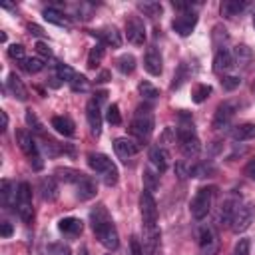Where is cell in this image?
Here are the masks:
<instances>
[{
	"instance_id": "obj_1",
	"label": "cell",
	"mask_w": 255,
	"mask_h": 255,
	"mask_svg": "<svg viewBox=\"0 0 255 255\" xmlns=\"http://www.w3.org/2000/svg\"><path fill=\"white\" fill-rule=\"evenodd\" d=\"M90 223H92V231L94 235L100 239V243L106 249H118L120 245V237H118V229L106 209V205H96L90 213Z\"/></svg>"
},
{
	"instance_id": "obj_2",
	"label": "cell",
	"mask_w": 255,
	"mask_h": 255,
	"mask_svg": "<svg viewBox=\"0 0 255 255\" xmlns=\"http://www.w3.org/2000/svg\"><path fill=\"white\" fill-rule=\"evenodd\" d=\"M181 124L177 128V143H179V151L183 153V157L193 159L199 155L201 151V141L193 129V122L187 120V116H181Z\"/></svg>"
},
{
	"instance_id": "obj_3",
	"label": "cell",
	"mask_w": 255,
	"mask_h": 255,
	"mask_svg": "<svg viewBox=\"0 0 255 255\" xmlns=\"http://www.w3.org/2000/svg\"><path fill=\"white\" fill-rule=\"evenodd\" d=\"M88 165L104 179L106 185L112 187L118 183V167L106 153H88Z\"/></svg>"
},
{
	"instance_id": "obj_4",
	"label": "cell",
	"mask_w": 255,
	"mask_h": 255,
	"mask_svg": "<svg viewBox=\"0 0 255 255\" xmlns=\"http://www.w3.org/2000/svg\"><path fill=\"white\" fill-rule=\"evenodd\" d=\"M129 131L137 137V141H147L153 133V114H151V108L149 106H139L135 110V116L131 120V126H129Z\"/></svg>"
},
{
	"instance_id": "obj_5",
	"label": "cell",
	"mask_w": 255,
	"mask_h": 255,
	"mask_svg": "<svg viewBox=\"0 0 255 255\" xmlns=\"http://www.w3.org/2000/svg\"><path fill=\"white\" fill-rule=\"evenodd\" d=\"M16 141H18V147H20V149L24 151V155L28 157V163L32 165V169L40 171V169L44 167V161H42L38 143L34 141L32 133L26 131V129H18V131H16Z\"/></svg>"
},
{
	"instance_id": "obj_6",
	"label": "cell",
	"mask_w": 255,
	"mask_h": 255,
	"mask_svg": "<svg viewBox=\"0 0 255 255\" xmlns=\"http://www.w3.org/2000/svg\"><path fill=\"white\" fill-rule=\"evenodd\" d=\"M213 197H215V187H199L189 203V211L193 215V219L201 221L203 217H207V213L211 211L213 205Z\"/></svg>"
},
{
	"instance_id": "obj_7",
	"label": "cell",
	"mask_w": 255,
	"mask_h": 255,
	"mask_svg": "<svg viewBox=\"0 0 255 255\" xmlns=\"http://www.w3.org/2000/svg\"><path fill=\"white\" fill-rule=\"evenodd\" d=\"M16 211L24 223H32V219H34L32 189H30V183H26V181H22L16 189Z\"/></svg>"
},
{
	"instance_id": "obj_8",
	"label": "cell",
	"mask_w": 255,
	"mask_h": 255,
	"mask_svg": "<svg viewBox=\"0 0 255 255\" xmlns=\"http://www.w3.org/2000/svg\"><path fill=\"white\" fill-rule=\"evenodd\" d=\"M253 217H255V203L253 201H241L235 215H233V221H231L233 233H243L245 229H249L253 223Z\"/></svg>"
},
{
	"instance_id": "obj_9",
	"label": "cell",
	"mask_w": 255,
	"mask_h": 255,
	"mask_svg": "<svg viewBox=\"0 0 255 255\" xmlns=\"http://www.w3.org/2000/svg\"><path fill=\"white\" fill-rule=\"evenodd\" d=\"M139 211H141V227H153L157 225V203L151 195V191L143 189L139 195Z\"/></svg>"
},
{
	"instance_id": "obj_10",
	"label": "cell",
	"mask_w": 255,
	"mask_h": 255,
	"mask_svg": "<svg viewBox=\"0 0 255 255\" xmlns=\"http://www.w3.org/2000/svg\"><path fill=\"white\" fill-rule=\"evenodd\" d=\"M197 245H199V253L201 255H215L219 249V239L217 233L211 225H203L197 231Z\"/></svg>"
},
{
	"instance_id": "obj_11",
	"label": "cell",
	"mask_w": 255,
	"mask_h": 255,
	"mask_svg": "<svg viewBox=\"0 0 255 255\" xmlns=\"http://www.w3.org/2000/svg\"><path fill=\"white\" fill-rule=\"evenodd\" d=\"M237 108H239V106H237V102H233V100H225L223 104H219L217 110H215V114H213V128H215V129L227 128L229 122L233 120Z\"/></svg>"
},
{
	"instance_id": "obj_12",
	"label": "cell",
	"mask_w": 255,
	"mask_h": 255,
	"mask_svg": "<svg viewBox=\"0 0 255 255\" xmlns=\"http://www.w3.org/2000/svg\"><path fill=\"white\" fill-rule=\"evenodd\" d=\"M195 26H197V14H195L193 10H187V12L177 14V16L173 18V22H171L173 32H177V34L183 36V38L189 36Z\"/></svg>"
},
{
	"instance_id": "obj_13",
	"label": "cell",
	"mask_w": 255,
	"mask_h": 255,
	"mask_svg": "<svg viewBox=\"0 0 255 255\" xmlns=\"http://www.w3.org/2000/svg\"><path fill=\"white\" fill-rule=\"evenodd\" d=\"M126 38L135 46H141L145 42V26L139 16H129L126 20Z\"/></svg>"
},
{
	"instance_id": "obj_14",
	"label": "cell",
	"mask_w": 255,
	"mask_h": 255,
	"mask_svg": "<svg viewBox=\"0 0 255 255\" xmlns=\"http://www.w3.org/2000/svg\"><path fill=\"white\" fill-rule=\"evenodd\" d=\"M106 94H100V98H92L86 106V118H88V124H90V129L94 135H100L102 131V112H100V100L104 98Z\"/></svg>"
},
{
	"instance_id": "obj_15",
	"label": "cell",
	"mask_w": 255,
	"mask_h": 255,
	"mask_svg": "<svg viewBox=\"0 0 255 255\" xmlns=\"http://www.w3.org/2000/svg\"><path fill=\"white\" fill-rule=\"evenodd\" d=\"M141 149V145H139V141H135V139H129V137H116L114 139V151H116V155L120 157V159H124V161H128L131 155H135L137 151Z\"/></svg>"
},
{
	"instance_id": "obj_16",
	"label": "cell",
	"mask_w": 255,
	"mask_h": 255,
	"mask_svg": "<svg viewBox=\"0 0 255 255\" xmlns=\"http://www.w3.org/2000/svg\"><path fill=\"white\" fill-rule=\"evenodd\" d=\"M169 151L163 145H155L149 149V163L157 173H163L169 167Z\"/></svg>"
},
{
	"instance_id": "obj_17",
	"label": "cell",
	"mask_w": 255,
	"mask_h": 255,
	"mask_svg": "<svg viewBox=\"0 0 255 255\" xmlns=\"http://www.w3.org/2000/svg\"><path fill=\"white\" fill-rule=\"evenodd\" d=\"M233 66H235V62H233L231 50H227V48L215 50V56H213V70H215L217 74H225V72H229Z\"/></svg>"
},
{
	"instance_id": "obj_18",
	"label": "cell",
	"mask_w": 255,
	"mask_h": 255,
	"mask_svg": "<svg viewBox=\"0 0 255 255\" xmlns=\"http://www.w3.org/2000/svg\"><path fill=\"white\" fill-rule=\"evenodd\" d=\"M143 229V247L149 255H157L159 251V239H161V233H159V227L153 225V227H141Z\"/></svg>"
},
{
	"instance_id": "obj_19",
	"label": "cell",
	"mask_w": 255,
	"mask_h": 255,
	"mask_svg": "<svg viewBox=\"0 0 255 255\" xmlns=\"http://www.w3.org/2000/svg\"><path fill=\"white\" fill-rule=\"evenodd\" d=\"M239 203H241V199H239L237 195L227 197V199L221 203V209H219V223H223V225H231L233 215H235Z\"/></svg>"
},
{
	"instance_id": "obj_20",
	"label": "cell",
	"mask_w": 255,
	"mask_h": 255,
	"mask_svg": "<svg viewBox=\"0 0 255 255\" xmlns=\"http://www.w3.org/2000/svg\"><path fill=\"white\" fill-rule=\"evenodd\" d=\"M143 68L151 74V76H159L161 70H163V60H161V54L155 50V48H149L143 56Z\"/></svg>"
},
{
	"instance_id": "obj_21",
	"label": "cell",
	"mask_w": 255,
	"mask_h": 255,
	"mask_svg": "<svg viewBox=\"0 0 255 255\" xmlns=\"http://www.w3.org/2000/svg\"><path fill=\"white\" fill-rule=\"evenodd\" d=\"M94 36H98L104 46H112V48H120L122 46V34L118 32L116 26H106V28L94 32Z\"/></svg>"
},
{
	"instance_id": "obj_22",
	"label": "cell",
	"mask_w": 255,
	"mask_h": 255,
	"mask_svg": "<svg viewBox=\"0 0 255 255\" xmlns=\"http://www.w3.org/2000/svg\"><path fill=\"white\" fill-rule=\"evenodd\" d=\"M58 229H60V233H64L68 237H78L84 229V223L78 217H62L58 221Z\"/></svg>"
},
{
	"instance_id": "obj_23",
	"label": "cell",
	"mask_w": 255,
	"mask_h": 255,
	"mask_svg": "<svg viewBox=\"0 0 255 255\" xmlns=\"http://www.w3.org/2000/svg\"><path fill=\"white\" fill-rule=\"evenodd\" d=\"M50 124H52V128H54L58 133H62L64 137H74V135H76V126H74V122H72L68 116H54Z\"/></svg>"
},
{
	"instance_id": "obj_24",
	"label": "cell",
	"mask_w": 255,
	"mask_h": 255,
	"mask_svg": "<svg viewBox=\"0 0 255 255\" xmlns=\"http://www.w3.org/2000/svg\"><path fill=\"white\" fill-rule=\"evenodd\" d=\"M96 193H98V185H96V181H94L90 175H86V177L76 185V197L82 199V201H88V199L96 197Z\"/></svg>"
},
{
	"instance_id": "obj_25",
	"label": "cell",
	"mask_w": 255,
	"mask_h": 255,
	"mask_svg": "<svg viewBox=\"0 0 255 255\" xmlns=\"http://www.w3.org/2000/svg\"><path fill=\"white\" fill-rule=\"evenodd\" d=\"M8 90H10V94L16 100H20V102H26L28 100V90H26V86L22 84V80L14 72L8 74Z\"/></svg>"
},
{
	"instance_id": "obj_26",
	"label": "cell",
	"mask_w": 255,
	"mask_h": 255,
	"mask_svg": "<svg viewBox=\"0 0 255 255\" xmlns=\"http://www.w3.org/2000/svg\"><path fill=\"white\" fill-rule=\"evenodd\" d=\"M231 137H233L235 141H249V139H255V124L245 122V124L235 126L233 131H231Z\"/></svg>"
},
{
	"instance_id": "obj_27",
	"label": "cell",
	"mask_w": 255,
	"mask_h": 255,
	"mask_svg": "<svg viewBox=\"0 0 255 255\" xmlns=\"http://www.w3.org/2000/svg\"><path fill=\"white\" fill-rule=\"evenodd\" d=\"M54 173H56L64 183H72L74 187L86 177V173H82V171H78V169H74V167H58Z\"/></svg>"
},
{
	"instance_id": "obj_28",
	"label": "cell",
	"mask_w": 255,
	"mask_h": 255,
	"mask_svg": "<svg viewBox=\"0 0 255 255\" xmlns=\"http://www.w3.org/2000/svg\"><path fill=\"white\" fill-rule=\"evenodd\" d=\"M245 8H247V2H239V0H225V2H221V6H219L221 16H225V18H235V16H239Z\"/></svg>"
},
{
	"instance_id": "obj_29",
	"label": "cell",
	"mask_w": 255,
	"mask_h": 255,
	"mask_svg": "<svg viewBox=\"0 0 255 255\" xmlns=\"http://www.w3.org/2000/svg\"><path fill=\"white\" fill-rule=\"evenodd\" d=\"M231 54H233V62H235V66H249L251 60H253V52H251V48L245 46V44L235 46V48L231 50Z\"/></svg>"
},
{
	"instance_id": "obj_30",
	"label": "cell",
	"mask_w": 255,
	"mask_h": 255,
	"mask_svg": "<svg viewBox=\"0 0 255 255\" xmlns=\"http://www.w3.org/2000/svg\"><path fill=\"white\" fill-rule=\"evenodd\" d=\"M40 193L44 201H54L58 197V185L54 177H42L40 179Z\"/></svg>"
},
{
	"instance_id": "obj_31",
	"label": "cell",
	"mask_w": 255,
	"mask_h": 255,
	"mask_svg": "<svg viewBox=\"0 0 255 255\" xmlns=\"http://www.w3.org/2000/svg\"><path fill=\"white\" fill-rule=\"evenodd\" d=\"M44 18H46L50 24H56V26H66V28H70V18H68L64 12L56 10V8H46V10H44Z\"/></svg>"
},
{
	"instance_id": "obj_32",
	"label": "cell",
	"mask_w": 255,
	"mask_h": 255,
	"mask_svg": "<svg viewBox=\"0 0 255 255\" xmlns=\"http://www.w3.org/2000/svg\"><path fill=\"white\" fill-rule=\"evenodd\" d=\"M0 195H2V205H4V207L16 205V189L12 187V181H8V179L2 181V185H0Z\"/></svg>"
},
{
	"instance_id": "obj_33",
	"label": "cell",
	"mask_w": 255,
	"mask_h": 255,
	"mask_svg": "<svg viewBox=\"0 0 255 255\" xmlns=\"http://www.w3.org/2000/svg\"><path fill=\"white\" fill-rule=\"evenodd\" d=\"M102 58H104V44H96V46H92L90 52H88V60H86L88 68H90V70H96V68L100 66Z\"/></svg>"
},
{
	"instance_id": "obj_34",
	"label": "cell",
	"mask_w": 255,
	"mask_h": 255,
	"mask_svg": "<svg viewBox=\"0 0 255 255\" xmlns=\"http://www.w3.org/2000/svg\"><path fill=\"white\" fill-rule=\"evenodd\" d=\"M116 64H118V70L122 72V74H131L133 70H135V56L133 54H122L118 60H116Z\"/></svg>"
},
{
	"instance_id": "obj_35",
	"label": "cell",
	"mask_w": 255,
	"mask_h": 255,
	"mask_svg": "<svg viewBox=\"0 0 255 255\" xmlns=\"http://www.w3.org/2000/svg\"><path fill=\"white\" fill-rule=\"evenodd\" d=\"M42 149H44V153H46L48 157H58V155L64 151V147H62L58 141H54V139H50V137H46V135H42Z\"/></svg>"
},
{
	"instance_id": "obj_36",
	"label": "cell",
	"mask_w": 255,
	"mask_h": 255,
	"mask_svg": "<svg viewBox=\"0 0 255 255\" xmlns=\"http://www.w3.org/2000/svg\"><path fill=\"white\" fill-rule=\"evenodd\" d=\"M209 94H211V86L209 84H195L193 90H191V100L195 104H201V102H205L209 98Z\"/></svg>"
},
{
	"instance_id": "obj_37",
	"label": "cell",
	"mask_w": 255,
	"mask_h": 255,
	"mask_svg": "<svg viewBox=\"0 0 255 255\" xmlns=\"http://www.w3.org/2000/svg\"><path fill=\"white\" fill-rule=\"evenodd\" d=\"M20 66H22L28 74H38V72L44 68V60L38 58V56H34V58H24Z\"/></svg>"
},
{
	"instance_id": "obj_38",
	"label": "cell",
	"mask_w": 255,
	"mask_h": 255,
	"mask_svg": "<svg viewBox=\"0 0 255 255\" xmlns=\"http://www.w3.org/2000/svg\"><path fill=\"white\" fill-rule=\"evenodd\" d=\"M227 40H229V36H227V30L223 28V26H215L213 28V46L217 48V50H223L225 48V44H227Z\"/></svg>"
},
{
	"instance_id": "obj_39",
	"label": "cell",
	"mask_w": 255,
	"mask_h": 255,
	"mask_svg": "<svg viewBox=\"0 0 255 255\" xmlns=\"http://www.w3.org/2000/svg\"><path fill=\"white\" fill-rule=\"evenodd\" d=\"M143 183H145V189H147V191L157 189V185H159V173H157L155 169L147 167V169L143 171Z\"/></svg>"
},
{
	"instance_id": "obj_40",
	"label": "cell",
	"mask_w": 255,
	"mask_h": 255,
	"mask_svg": "<svg viewBox=\"0 0 255 255\" xmlns=\"http://www.w3.org/2000/svg\"><path fill=\"white\" fill-rule=\"evenodd\" d=\"M137 90H139L141 98H145V100H155V98H159V90H157L153 84H149V82H139Z\"/></svg>"
},
{
	"instance_id": "obj_41",
	"label": "cell",
	"mask_w": 255,
	"mask_h": 255,
	"mask_svg": "<svg viewBox=\"0 0 255 255\" xmlns=\"http://www.w3.org/2000/svg\"><path fill=\"white\" fill-rule=\"evenodd\" d=\"M76 74H78V72L72 70L68 64H58V66H56V76H58L62 82H66V84H70V82L74 80Z\"/></svg>"
},
{
	"instance_id": "obj_42",
	"label": "cell",
	"mask_w": 255,
	"mask_h": 255,
	"mask_svg": "<svg viewBox=\"0 0 255 255\" xmlns=\"http://www.w3.org/2000/svg\"><path fill=\"white\" fill-rule=\"evenodd\" d=\"M26 124H28V128L32 129V131H36V133H40V135H44V128H42V122L38 120V116L32 112V110H26Z\"/></svg>"
},
{
	"instance_id": "obj_43",
	"label": "cell",
	"mask_w": 255,
	"mask_h": 255,
	"mask_svg": "<svg viewBox=\"0 0 255 255\" xmlns=\"http://www.w3.org/2000/svg\"><path fill=\"white\" fill-rule=\"evenodd\" d=\"M213 173V167L209 163H195V165H189V177H205Z\"/></svg>"
},
{
	"instance_id": "obj_44",
	"label": "cell",
	"mask_w": 255,
	"mask_h": 255,
	"mask_svg": "<svg viewBox=\"0 0 255 255\" xmlns=\"http://www.w3.org/2000/svg\"><path fill=\"white\" fill-rule=\"evenodd\" d=\"M137 8H139L141 12H145L147 16H151V18H155V16L161 14V4H159V2H139Z\"/></svg>"
},
{
	"instance_id": "obj_45",
	"label": "cell",
	"mask_w": 255,
	"mask_h": 255,
	"mask_svg": "<svg viewBox=\"0 0 255 255\" xmlns=\"http://www.w3.org/2000/svg\"><path fill=\"white\" fill-rule=\"evenodd\" d=\"M70 86H72V90H74V92H88L90 82H88V78H86V76L76 74V76H74V80L70 82Z\"/></svg>"
},
{
	"instance_id": "obj_46",
	"label": "cell",
	"mask_w": 255,
	"mask_h": 255,
	"mask_svg": "<svg viewBox=\"0 0 255 255\" xmlns=\"http://www.w3.org/2000/svg\"><path fill=\"white\" fill-rule=\"evenodd\" d=\"M106 120H108L112 126H120V124H122V114H120V106H118V104H112V106H108V114H106Z\"/></svg>"
},
{
	"instance_id": "obj_47",
	"label": "cell",
	"mask_w": 255,
	"mask_h": 255,
	"mask_svg": "<svg viewBox=\"0 0 255 255\" xmlns=\"http://www.w3.org/2000/svg\"><path fill=\"white\" fill-rule=\"evenodd\" d=\"M221 86H223L225 92H233V90H237L241 86V78L239 76H223Z\"/></svg>"
},
{
	"instance_id": "obj_48",
	"label": "cell",
	"mask_w": 255,
	"mask_h": 255,
	"mask_svg": "<svg viewBox=\"0 0 255 255\" xmlns=\"http://www.w3.org/2000/svg\"><path fill=\"white\" fill-rule=\"evenodd\" d=\"M249 249H251V241H249L247 237H243V239H239V241L235 243L231 255H249Z\"/></svg>"
},
{
	"instance_id": "obj_49",
	"label": "cell",
	"mask_w": 255,
	"mask_h": 255,
	"mask_svg": "<svg viewBox=\"0 0 255 255\" xmlns=\"http://www.w3.org/2000/svg\"><path fill=\"white\" fill-rule=\"evenodd\" d=\"M48 255H72V251L64 243H50L48 245Z\"/></svg>"
},
{
	"instance_id": "obj_50",
	"label": "cell",
	"mask_w": 255,
	"mask_h": 255,
	"mask_svg": "<svg viewBox=\"0 0 255 255\" xmlns=\"http://www.w3.org/2000/svg\"><path fill=\"white\" fill-rule=\"evenodd\" d=\"M8 56L22 62V60L26 58V56H24V46H22V44H12V46L8 48Z\"/></svg>"
},
{
	"instance_id": "obj_51",
	"label": "cell",
	"mask_w": 255,
	"mask_h": 255,
	"mask_svg": "<svg viewBox=\"0 0 255 255\" xmlns=\"http://www.w3.org/2000/svg\"><path fill=\"white\" fill-rule=\"evenodd\" d=\"M36 52L42 56V60L52 56V50H50V46H48V44H44V42H38V44H36Z\"/></svg>"
},
{
	"instance_id": "obj_52",
	"label": "cell",
	"mask_w": 255,
	"mask_h": 255,
	"mask_svg": "<svg viewBox=\"0 0 255 255\" xmlns=\"http://www.w3.org/2000/svg\"><path fill=\"white\" fill-rule=\"evenodd\" d=\"M129 249H131V255H143V247H141V243H139L137 237H131V241H129Z\"/></svg>"
},
{
	"instance_id": "obj_53",
	"label": "cell",
	"mask_w": 255,
	"mask_h": 255,
	"mask_svg": "<svg viewBox=\"0 0 255 255\" xmlns=\"http://www.w3.org/2000/svg\"><path fill=\"white\" fill-rule=\"evenodd\" d=\"M0 227H2V229H0L2 239H8V237L12 235V231H14V229H12V225H10L8 221H2V223H0Z\"/></svg>"
},
{
	"instance_id": "obj_54",
	"label": "cell",
	"mask_w": 255,
	"mask_h": 255,
	"mask_svg": "<svg viewBox=\"0 0 255 255\" xmlns=\"http://www.w3.org/2000/svg\"><path fill=\"white\" fill-rule=\"evenodd\" d=\"M245 175H247L249 179H253V181H255V157L247 161V165H245Z\"/></svg>"
},
{
	"instance_id": "obj_55",
	"label": "cell",
	"mask_w": 255,
	"mask_h": 255,
	"mask_svg": "<svg viewBox=\"0 0 255 255\" xmlns=\"http://www.w3.org/2000/svg\"><path fill=\"white\" fill-rule=\"evenodd\" d=\"M28 30H30L32 34H36V36H42V34H44V32H42V30H40L36 24H30V26H28Z\"/></svg>"
},
{
	"instance_id": "obj_56",
	"label": "cell",
	"mask_w": 255,
	"mask_h": 255,
	"mask_svg": "<svg viewBox=\"0 0 255 255\" xmlns=\"http://www.w3.org/2000/svg\"><path fill=\"white\" fill-rule=\"evenodd\" d=\"M0 116H2V131H4V129L8 128V116H6V112H4V110L0 112Z\"/></svg>"
},
{
	"instance_id": "obj_57",
	"label": "cell",
	"mask_w": 255,
	"mask_h": 255,
	"mask_svg": "<svg viewBox=\"0 0 255 255\" xmlns=\"http://www.w3.org/2000/svg\"><path fill=\"white\" fill-rule=\"evenodd\" d=\"M108 78H110V72H102L98 76V82H108Z\"/></svg>"
},
{
	"instance_id": "obj_58",
	"label": "cell",
	"mask_w": 255,
	"mask_h": 255,
	"mask_svg": "<svg viewBox=\"0 0 255 255\" xmlns=\"http://www.w3.org/2000/svg\"><path fill=\"white\" fill-rule=\"evenodd\" d=\"M80 255H88V251H86V247H82V249H80Z\"/></svg>"
},
{
	"instance_id": "obj_59",
	"label": "cell",
	"mask_w": 255,
	"mask_h": 255,
	"mask_svg": "<svg viewBox=\"0 0 255 255\" xmlns=\"http://www.w3.org/2000/svg\"><path fill=\"white\" fill-rule=\"evenodd\" d=\"M253 28H255V14H253Z\"/></svg>"
}]
</instances>
